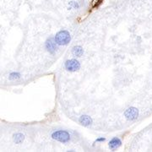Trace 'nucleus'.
<instances>
[{
	"label": "nucleus",
	"mask_w": 152,
	"mask_h": 152,
	"mask_svg": "<svg viewBox=\"0 0 152 152\" xmlns=\"http://www.w3.org/2000/svg\"><path fill=\"white\" fill-rule=\"evenodd\" d=\"M103 2V0H93L92 1V8L96 9L102 4V3Z\"/></svg>",
	"instance_id": "9d476101"
},
{
	"label": "nucleus",
	"mask_w": 152,
	"mask_h": 152,
	"mask_svg": "<svg viewBox=\"0 0 152 152\" xmlns=\"http://www.w3.org/2000/svg\"><path fill=\"white\" fill-rule=\"evenodd\" d=\"M70 35L67 31H61L56 35L55 37V41L58 45H67L70 42Z\"/></svg>",
	"instance_id": "f257e3e1"
},
{
	"label": "nucleus",
	"mask_w": 152,
	"mask_h": 152,
	"mask_svg": "<svg viewBox=\"0 0 152 152\" xmlns=\"http://www.w3.org/2000/svg\"><path fill=\"white\" fill-rule=\"evenodd\" d=\"M20 77V74L19 73H12L10 76L11 80H15V79H18Z\"/></svg>",
	"instance_id": "9b49d317"
},
{
	"label": "nucleus",
	"mask_w": 152,
	"mask_h": 152,
	"mask_svg": "<svg viewBox=\"0 0 152 152\" xmlns=\"http://www.w3.org/2000/svg\"><path fill=\"white\" fill-rule=\"evenodd\" d=\"M15 138V142L16 143V144H20L23 140H24V139H25V136L23 135L22 134H16L14 136Z\"/></svg>",
	"instance_id": "1a4fd4ad"
},
{
	"label": "nucleus",
	"mask_w": 152,
	"mask_h": 152,
	"mask_svg": "<svg viewBox=\"0 0 152 152\" xmlns=\"http://www.w3.org/2000/svg\"><path fill=\"white\" fill-rule=\"evenodd\" d=\"M80 123L83 126H90L92 124V119L86 115H83L80 118Z\"/></svg>",
	"instance_id": "423d86ee"
},
{
	"label": "nucleus",
	"mask_w": 152,
	"mask_h": 152,
	"mask_svg": "<svg viewBox=\"0 0 152 152\" xmlns=\"http://www.w3.org/2000/svg\"><path fill=\"white\" fill-rule=\"evenodd\" d=\"M105 140H106L105 138H99L96 140V142H103L105 141Z\"/></svg>",
	"instance_id": "f8f14e48"
},
{
	"label": "nucleus",
	"mask_w": 152,
	"mask_h": 152,
	"mask_svg": "<svg viewBox=\"0 0 152 152\" xmlns=\"http://www.w3.org/2000/svg\"><path fill=\"white\" fill-rule=\"evenodd\" d=\"M65 68L67 70L74 72V71L78 70L80 68V63L75 59H71L68 60L65 63Z\"/></svg>",
	"instance_id": "20e7f679"
},
{
	"label": "nucleus",
	"mask_w": 152,
	"mask_h": 152,
	"mask_svg": "<svg viewBox=\"0 0 152 152\" xmlns=\"http://www.w3.org/2000/svg\"><path fill=\"white\" fill-rule=\"evenodd\" d=\"M72 53L75 55V56L80 57V56L83 54V48H82L80 46H76V47H74L73 49H72Z\"/></svg>",
	"instance_id": "6e6552de"
},
{
	"label": "nucleus",
	"mask_w": 152,
	"mask_h": 152,
	"mask_svg": "<svg viewBox=\"0 0 152 152\" xmlns=\"http://www.w3.org/2000/svg\"><path fill=\"white\" fill-rule=\"evenodd\" d=\"M125 118L129 121H133L137 118V117L139 116V111L135 107H129L128 108L124 113Z\"/></svg>",
	"instance_id": "7ed1b4c3"
},
{
	"label": "nucleus",
	"mask_w": 152,
	"mask_h": 152,
	"mask_svg": "<svg viewBox=\"0 0 152 152\" xmlns=\"http://www.w3.org/2000/svg\"><path fill=\"white\" fill-rule=\"evenodd\" d=\"M56 41H53V39H49L48 40V42H47V43H46V47H47V48L48 50L50 53H54L55 51H56V49H57V47H56Z\"/></svg>",
	"instance_id": "39448f33"
},
{
	"label": "nucleus",
	"mask_w": 152,
	"mask_h": 152,
	"mask_svg": "<svg viewBox=\"0 0 152 152\" xmlns=\"http://www.w3.org/2000/svg\"><path fill=\"white\" fill-rule=\"evenodd\" d=\"M52 137H53V140H56L62 142V143H67L68 141H69V140H70L69 134L64 130L56 131L52 134Z\"/></svg>",
	"instance_id": "f03ea898"
},
{
	"label": "nucleus",
	"mask_w": 152,
	"mask_h": 152,
	"mask_svg": "<svg viewBox=\"0 0 152 152\" xmlns=\"http://www.w3.org/2000/svg\"><path fill=\"white\" fill-rule=\"evenodd\" d=\"M121 144H122V142L118 138H113L109 143V147L112 150H115V149L118 148L121 145Z\"/></svg>",
	"instance_id": "0eeeda50"
}]
</instances>
